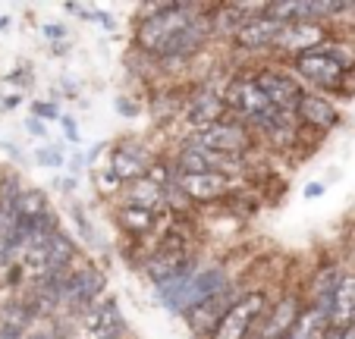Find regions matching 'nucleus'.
Listing matches in <instances>:
<instances>
[{
    "instance_id": "1",
    "label": "nucleus",
    "mask_w": 355,
    "mask_h": 339,
    "mask_svg": "<svg viewBox=\"0 0 355 339\" xmlns=\"http://www.w3.org/2000/svg\"><path fill=\"white\" fill-rule=\"evenodd\" d=\"M236 277H239V273H233V267H230L227 261L208 258L201 267H195V270L182 273V277H176V279H167L164 286H157L155 302L167 314L182 318V314H189L192 308H198L201 302H208V299H214L217 293H223Z\"/></svg>"
},
{
    "instance_id": "2",
    "label": "nucleus",
    "mask_w": 355,
    "mask_h": 339,
    "mask_svg": "<svg viewBox=\"0 0 355 339\" xmlns=\"http://www.w3.org/2000/svg\"><path fill=\"white\" fill-rule=\"evenodd\" d=\"M208 3H186V0H155V3H139L132 19V47L151 60L167 47L180 28H186L198 13H205Z\"/></svg>"
},
{
    "instance_id": "3",
    "label": "nucleus",
    "mask_w": 355,
    "mask_h": 339,
    "mask_svg": "<svg viewBox=\"0 0 355 339\" xmlns=\"http://www.w3.org/2000/svg\"><path fill=\"white\" fill-rule=\"evenodd\" d=\"M289 73L309 88V92L327 94L336 104L355 98V73L330 51V44H321L318 51H309V53H302V57H295V60L289 63Z\"/></svg>"
},
{
    "instance_id": "4",
    "label": "nucleus",
    "mask_w": 355,
    "mask_h": 339,
    "mask_svg": "<svg viewBox=\"0 0 355 339\" xmlns=\"http://www.w3.org/2000/svg\"><path fill=\"white\" fill-rule=\"evenodd\" d=\"M110 279L104 273V267H98L92 258H82L79 264L69 270L67 283H63L60 295V318L76 324L79 318H85L101 299H107Z\"/></svg>"
},
{
    "instance_id": "5",
    "label": "nucleus",
    "mask_w": 355,
    "mask_h": 339,
    "mask_svg": "<svg viewBox=\"0 0 355 339\" xmlns=\"http://www.w3.org/2000/svg\"><path fill=\"white\" fill-rule=\"evenodd\" d=\"M176 141H189V145H195V148L230 154V157H255L258 148H261L258 135L252 132L245 123L233 120V116H227V120L214 123V126H208V129H201V132L180 135Z\"/></svg>"
},
{
    "instance_id": "6",
    "label": "nucleus",
    "mask_w": 355,
    "mask_h": 339,
    "mask_svg": "<svg viewBox=\"0 0 355 339\" xmlns=\"http://www.w3.org/2000/svg\"><path fill=\"white\" fill-rule=\"evenodd\" d=\"M248 289H252L248 273H239V277H236L233 283L223 289V293H217L214 299L201 302L198 308H192L189 314H182V324H186L189 336H192V339H211L217 333V327H220V320L227 318V311L248 293Z\"/></svg>"
},
{
    "instance_id": "7",
    "label": "nucleus",
    "mask_w": 355,
    "mask_h": 339,
    "mask_svg": "<svg viewBox=\"0 0 355 339\" xmlns=\"http://www.w3.org/2000/svg\"><path fill=\"white\" fill-rule=\"evenodd\" d=\"M305 305H309V302H305V279L293 283V286L277 289L274 302L268 305L264 318L258 320V327L252 330L248 339H286L289 330L295 327V320L305 311Z\"/></svg>"
},
{
    "instance_id": "8",
    "label": "nucleus",
    "mask_w": 355,
    "mask_h": 339,
    "mask_svg": "<svg viewBox=\"0 0 355 339\" xmlns=\"http://www.w3.org/2000/svg\"><path fill=\"white\" fill-rule=\"evenodd\" d=\"M223 101H227L230 116L245 123V126L258 123L268 110H274L268 94H264L261 85L255 82V67H252V73H233L223 82Z\"/></svg>"
},
{
    "instance_id": "9",
    "label": "nucleus",
    "mask_w": 355,
    "mask_h": 339,
    "mask_svg": "<svg viewBox=\"0 0 355 339\" xmlns=\"http://www.w3.org/2000/svg\"><path fill=\"white\" fill-rule=\"evenodd\" d=\"M270 302H274V293L268 286H252L227 311V318L220 320V327H217V333L211 339H248L252 330L258 327V320L264 318Z\"/></svg>"
},
{
    "instance_id": "10",
    "label": "nucleus",
    "mask_w": 355,
    "mask_h": 339,
    "mask_svg": "<svg viewBox=\"0 0 355 339\" xmlns=\"http://www.w3.org/2000/svg\"><path fill=\"white\" fill-rule=\"evenodd\" d=\"M161 151L151 148V141L141 139V135H123V139L110 141V151H107V166L114 170V176L129 186V182L141 180L148 173V166L155 164V157Z\"/></svg>"
},
{
    "instance_id": "11",
    "label": "nucleus",
    "mask_w": 355,
    "mask_h": 339,
    "mask_svg": "<svg viewBox=\"0 0 355 339\" xmlns=\"http://www.w3.org/2000/svg\"><path fill=\"white\" fill-rule=\"evenodd\" d=\"M255 82L261 85V92L268 94L270 104L286 113L299 110L302 98L309 94V88L289 73V67H280V63H255Z\"/></svg>"
},
{
    "instance_id": "12",
    "label": "nucleus",
    "mask_w": 355,
    "mask_h": 339,
    "mask_svg": "<svg viewBox=\"0 0 355 339\" xmlns=\"http://www.w3.org/2000/svg\"><path fill=\"white\" fill-rule=\"evenodd\" d=\"M227 116L230 110L227 101H223V88H214L211 82H198V85H192V94H189L186 110H182V126H186L182 135L201 132V129L214 126V123L227 120Z\"/></svg>"
},
{
    "instance_id": "13",
    "label": "nucleus",
    "mask_w": 355,
    "mask_h": 339,
    "mask_svg": "<svg viewBox=\"0 0 355 339\" xmlns=\"http://www.w3.org/2000/svg\"><path fill=\"white\" fill-rule=\"evenodd\" d=\"M286 28V22L274 19V16L261 13V16H252V19L242 22V28L233 35V51L242 53V57H268L270 63V53H274L277 47V38H280V32Z\"/></svg>"
},
{
    "instance_id": "14",
    "label": "nucleus",
    "mask_w": 355,
    "mask_h": 339,
    "mask_svg": "<svg viewBox=\"0 0 355 339\" xmlns=\"http://www.w3.org/2000/svg\"><path fill=\"white\" fill-rule=\"evenodd\" d=\"M176 186L195 207H223V201L245 182L230 180L223 173H180L176 170Z\"/></svg>"
},
{
    "instance_id": "15",
    "label": "nucleus",
    "mask_w": 355,
    "mask_h": 339,
    "mask_svg": "<svg viewBox=\"0 0 355 339\" xmlns=\"http://www.w3.org/2000/svg\"><path fill=\"white\" fill-rule=\"evenodd\" d=\"M330 35H334V28L321 26V22H289V26L280 32V38H277V47H274V53H270V63L286 60V67H289L295 57L327 44Z\"/></svg>"
},
{
    "instance_id": "16",
    "label": "nucleus",
    "mask_w": 355,
    "mask_h": 339,
    "mask_svg": "<svg viewBox=\"0 0 355 339\" xmlns=\"http://www.w3.org/2000/svg\"><path fill=\"white\" fill-rule=\"evenodd\" d=\"M129 330V320L123 314L116 295L101 299L85 318L76 320V339H114Z\"/></svg>"
},
{
    "instance_id": "17",
    "label": "nucleus",
    "mask_w": 355,
    "mask_h": 339,
    "mask_svg": "<svg viewBox=\"0 0 355 339\" xmlns=\"http://www.w3.org/2000/svg\"><path fill=\"white\" fill-rule=\"evenodd\" d=\"M295 113H299L302 129H305V132H315L318 139H324V135H330L334 129L343 126V107L336 104L334 98L318 94V92L305 94Z\"/></svg>"
},
{
    "instance_id": "18",
    "label": "nucleus",
    "mask_w": 355,
    "mask_h": 339,
    "mask_svg": "<svg viewBox=\"0 0 355 339\" xmlns=\"http://www.w3.org/2000/svg\"><path fill=\"white\" fill-rule=\"evenodd\" d=\"M346 270L349 267H343L340 261H321V264L305 277V302L321 308L324 314H330L334 293H336V286H340V279L346 277Z\"/></svg>"
},
{
    "instance_id": "19",
    "label": "nucleus",
    "mask_w": 355,
    "mask_h": 339,
    "mask_svg": "<svg viewBox=\"0 0 355 339\" xmlns=\"http://www.w3.org/2000/svg\"><path fill=\"white\" fill-rule=\"evenodd\" d=\"M110 217H114L116 229L123 233V239H132V242L151 239V236L157 233V223H161L155 211H145V207H129V205H114Z\"/></svg>"
},
{
    "instance_id": "20",
    "label": "nucleus",
    "mask_w": 355,
    "mask_h": 339,
    "mask_svg": "<svg viewBox=\"0 0 355 339\" xmlns=\"http://www.w3.org/2000/svg\"><path fill=\"white\" fill-rule=\"evenodd\" d=\"M327 320H330V330H349V327H355V270H346V277L340 279Z\"/></svg>"
},
{
    "instance_id": "21",
    "label": "nucleus",
    "mask_w": 355,
    "mask_h": 339,
    "mask_svg": "<svg viewBox=\"0 0 355 339\" xmlns=\"http://www.w3.org/2000/svg\"><path fill=\"white\" fill-rule=\"evenodd\" d=\"M114 205L145 207V211L161 214L164 207H167V201H164V189H161V186H155V182L148 180V176H141V180H135V182H129V186H123L120 198H116Z\"/></svg>"
},
{
    "instance_id": "22",
    "label": "nucleus",
    "mask_w": 355,
    "mask_h": 339,
    "mask_svg": "<svg viewBox=\"0 0 355 339\" xmlns=\"http://www.w3.org/2000/svg\"><path fill=\"white\" fill-rule=\"evenodd\" d=\"M245 16L236 10L233 0L223 3H211V38L214 41H233V35L242 28Z\"/></svg>"
},
{
    "instance_id": "23",
    "label": "nucleus",
    "mask_w": 355,
    "mask_h": 339,
    "mask_svg": "<svg viewBox=\"0 0 355 339\" xmlns=\"http://www.w3.org/2000/svg\"><path fill=\"white\" fill-rule=\"evenodd\" d=\"M327 330H330L327 314L315 305H305V311H302V318L295 320V327L289 330L286 339H324Z\"/></svg>"
},
{
    "instance_id": "24",
    "label": "nucleus",
    "mask_w": 355,
    "mask_h": 339,
    "mask_svg": "<svg viewBox=\"0 0 355 339\" xmlns=\"http://www.w3.org/2000/svg\"><path fill=\"white\" fill-rule=\"evenodd\" d=\"M69 217H73V223H76V239L85 242L88 248H98V229H94V223L82 201L69 198Z\"/></svg>"
},
{
    "instance_id": "25",
    "label": "nucleus",
    "mask_w": 355,
    "mask_h": 339,
    "mask_svg": "<svg viewBox=\"0 0 355 339\" xmlns=\"http://www.w3.org/2000/svg\"><path fill=\"white\" fill-rule=\"evenodd\" d=\"M54 211L51 207V198H47V192H41V189H26L19 198V205H16V214H19L22 220H32V217H41V214Z\"/></svg>"
},
{
    "instance_id": "26",
    "label": "nucleus",
    "mask_w": 355,
    "mask_h": 339,
    "mask_svg": "<svg viewBox=\"0 0 355 339\" xmlns=\"http://www.w3.org/2000/svg\"><path fill=\"white\" fill-rule=\"evenodd\" d=\"M92 182H94V189L101 192V198H120V192H123V182L114 176V170L110 166H98V170H92Z\"/></svg>"
},
{
    "instance_id": "27",
    "label": "nucleus",
    "mask_w": 355,
    "mask_h": 339,
    "mask_svg": "<svg viewBox=\"0 0 355 339\" xmlns=\"http://www.w3.org/2000/svg\"><path fill=\"white\" fill-rule=\"evenodd\" d=\"M35 164L60 170V166H67V148L57 145V141L54 145H44V148H35Z\"/></svg>"
},
{
    "instance_id": "28",
    "label": "nucleus",
    "mask_w": 355,
    "mask_h": 339,
    "mask_svg": "<svg viewBox=\"0 0 355 339\" xmlns=\"http://www.w3.org/2000/svg\"><path fill=\"white\" fill-rule=\"evenodd\" d=\"M32 116L35 120H41V123H60V107H57V101H32Z\"/></svg>"
},
{
    "instance_id": "29",
    "label": "nucleus",
    "mask_w": 355,
    "mask_h": 339,
    "mask_svg": "<svg viewBox=\"0 0 355 339\" xmlns=\"http://www.w3.org/2000/svg\"><path fill=\"white\" fill-rule=\"evenodd\" d=\"M114 110L120 113V116H126V120H139L141 113H145V104L135 101L132 94H120V98H114Z\"/></svg>"
},
{
    "instance_id": "30",
    "label": "nucleus",
    "mask_w": 355,
    "mask_h": 339,
    "mask_svg": "<svg viewBox=\"0 0 355 339\" xmlns=\"http://www.w3.org/2000/svg\"><path fill=\"white\" fill-rule=\"evenodd\" d=\"M60 129H63V139H67L69 145L79 148L82 132H79V123H76V116H67V113H63V116H60Z\"/></svg>"
},
{
    "instance_id": "31",
    "label": "nucleus",
    "mask_w": 355,
    "mask_h": 339,
    "mask_svg": "<svg viewBox=\"0 0 355 339\" xmlns=\"http://www.w3.org/2000/svg\"><path fill=\"white\" fill-rule=\"evenodd\" d=\"M85 166H88L85 151H82V148H76V151L67 157V170H69L67 176H73V180H79V176H82V170H85Z\"/></svg>"
},
{
    "instance_id": "32",
    "label": "nucleus",
    "mask_w": 355,
    "mask_h": 339,
    "mask_svg": "<svg viewBox=\"0 0 355 339\" xmlns=\"http://www.w3.org/2000/svg\"><path fill=\"white\" fill-rule=\"evenodd\" d=\"M41 32H44V38L51 41V44H57V41H69V28L60 26V22H47V26H41Z\"/></svg>"
},
{
    "instance_id": "33",
    "label": "nucleus",
    "mask_w": 355,
    "mask_h": 339,
    "mask_svg": "<svg viewBox=\"0 0 355 339\" xmlns=\"http://www.w3.org/2000/svg\"><path fill=\"white\" fill-rule=\"evenodd\" d=\"M7 82H10V85L28 88V85H32V73H28V69H13V73L7 76Z\"/></svg>"
},
{
    "instance_id": "34",
    "label": "nucleus",
    "mask_w": 355,
    "mask_h": 339,
    "mask_svg": "<svg viewBox=\"0 0 355 339\" xmlns=\"http://www.w3.org/2000/svg\"><path fill=\"white\" fill-rule=\"evenodd\" d=\"M26 132L32 135V139H44V135H47V123H41V120H35V116H28V120H26Z\"/></svg>"
},
{
    "instance_id": "35",
    "label": "nucleus",
    "mask_w": 355,
    "mask_h": 339,
    "mask_svg": "<svg viewBox=\"0 0 355 339\" xmlns=\"http://www.w3.org/2000/svg\"><path fill=\"white\" fill-rule=\"evenodd\" d=\"M327 192V182H309V186L302 189V198H321V195Z\"/></svg>"
},
{
    "instance_id": "36",
    "label": "nucleus",
    "mask_w": 355,
    "mask_h": 339,
    "mask_svg": "<svg viewBox=\"0 0 355 339\" xmlns=\"http://www.w3.org/2000/svg\"><path fill=\"white\" fill-rule=\"evenodd\" d=\"M94 22H98L104 32H116V19L107 13V10H98V16H94Z\"/></svg>"
},
{
    "instance_id": "37",
    "label": "nucleus",
    "mask_w": 355,
    "mask_h": 339,
    "mask_svg": "<svg viewBox=\"0 0 355 339\" xmlns=\"http://www.w3.org/2000/svg\"><path fill=\"white\" fill-rule=\"evenodd\" d=\"M57 189H60L63 195H73L76 189H79V180H73V176H63V180H57Z\"/></svg>"
},
{
    "instance_id": "38",
    "label": "nucleus",
    "mask_w": 355,
    "mask_h": 339,
    "mask_svg": "<svg viewBox=\"0 0 355 339\" xmlns=\"http://www.w3.org/2000/svg\"><path fill=\"white\" fill-rule=\"evenodd\" d=\"M51 53H54V57H67V53H69V41H57V44H51Z\"/></svg>"
},
{
    "instance_id": "39",
    "label": "nucleus",
    "mask_w": 355,
    "mask_h": 339,
    "mask_svg": "<svg viewBox=\"0 0 355 339\" xmlns=\"http://www.w3.org/2000/svg\"><path fill=\"white\" fill-rule=\"evenodd\" d=\"M19 101H22V94H10V98L3 101V110H13V107L19 104Z\"/></svg>"
},
{
    "instance_id": "40",
    "label": "nucleus",
    "mask_w": 355,
    "mask_h": 339,
    "mask_svg": "<svg viewBox=\"0 0 355 339\" xmlns=\"http://www.w3.org/2000/svg\"><path fill=\"white\" fill-rule=\"evenodd\" d=\"M3 28H10V16H0V32H3Z\"/></svg>"
}]
</instances>
